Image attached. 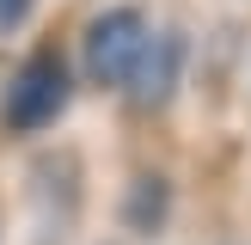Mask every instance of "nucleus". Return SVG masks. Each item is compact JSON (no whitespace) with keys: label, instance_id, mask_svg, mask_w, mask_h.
Returning <instances> with one entry per match:
<instances>
[{"label":"nucleus","instance_id":"5","mask_svg":"<svg viewBox=\"0 0 251 245\" xmlns=\"http://www.w3.org/2000/svg\"><path fill=\"white\" fill-rule=\"evenodd\" d=\"M31 6L37 0H0V31H19V24L31 19Z\"/></svg>","mask_w":251,"mask_h":245},{"label":"nucleus","instance_id":"1","mask_svg":"<svg viewBox=\"0 0 251 245\" xmlns=\"http://www.w3.org/2000/svg\"><path fill=\"white\" fill-rule=\"evenodd\" d=\"M147 49V19L135 6H110L86 31V80L92 86H129L135 61Z\"/></svg>","mask_w":251,"mask_h":245},{"label":"nucleus","instance_id":"4","mask_svg":"<svg viewBox=\"0 0 251 245\" xmlns=\"http://www.w3.org/2000/svg\"><path fill=\"white\" fill-rule=\"evenodd\" d=\"M123 220H129L135 233H159L166 227V178H135L129 184V196H123Z\"/></svg>","mask_w":251,"mask_h":245},{"label":"nucleus","instance_id":"2","mask_svg":"<svg viewBox=\"0 0 251 245\" xmlns=\"http://www.w3.org/2000/svg\"><path fill=\"white\" fill-rule=\"evenodd\" d=\"M68 92H74V74L61 68L55 55H37L31 68L12 80V92H6V122L12 129H43V122L61 117Z\"/></svg>","mask_w":251,"mask_h":245},{"label":"nucleus","instance_id":"3","mask_svg":"<svg viewBox=\"0 0 251 245\" xmlns=\"http://www.w3.org/2000/svg\"><path fill=\"white\" fill-rule=\"evenodd\" d=\"M178 68H184V43L178 37H147L141 61H135V74H129V98L141 110H159L172 98V86H178Z\"/></svg>","mask_w":251,"mask_h":245}]
</instances>
